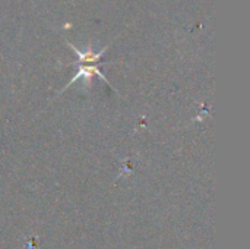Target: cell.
Returning <instances> with one entry per match:
<instances>
[{"label":"cell","mask_w":250,"mask_h":249,"mask_svg":"<svg viewBox=\"0 0 250 249\" xmlns=\"http://www.w3.org/2000/svg\"><path fill=\"white\" fill-rule=\"evenodd\" d=\"M92 76H98V78H101L103 81H105L107 84H110V82L107 81V78L103 75V72L98 69V66L83 65V66H81V68H79V70L75 73V76H73V78H72V81L67 84V87H69V85H72L75 81H78V79H81V78L85 81V84H88V85H89V84H91V81H92ZM67 87H66V88H67Z\"/></svg>","instance_id":"obj_1"},{"label":"cell","mask_w":250,"mask_h":249,"mask_svg":"<svg viewBox=\"0 0 250 249\" xmlns=\"http://www.w3.org/2000/svg\"><path fill=\"white\" fill-rule=\"evenodd\" d=\"M67 45L75 51V54L78 56V62L79 63H83V65H88V63H95V62H98L101 57H103V54L105 53V50H107V47H104V48H101L100 51H94L92 48H91V45L85 50V51H81L79 48H76L73 44H70V43H67Z\"/></svg>","instance_id":"obj_2"}]
</instances>
